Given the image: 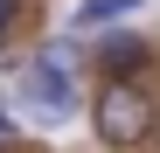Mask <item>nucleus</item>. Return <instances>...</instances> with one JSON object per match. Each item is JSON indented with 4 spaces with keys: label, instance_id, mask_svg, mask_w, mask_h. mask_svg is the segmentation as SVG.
Returning a JSON list of instances; mask_svg holds the SVG:
<instances>
[{
    "label": "nucleus",
    "instance_id": "4",
    "mask_svg": "<svg viewBox=\"0 0 160 153\" xmlns=\"http://www.w3.org/2000/svg\"><path fill=\"white\" fill-rule=\"evenodd\" d=\"M132 63H139V42H104V70H118V76H132Z\"/></svg>",
    "mask_w": 160,
    "mask_h": 153
},
{
    "label": "nucleus",
    "instance_id": "1",
    "mask_svg": "<svg viewBox=\"0 0 160 153\" xmlns=\"http://www.w3.org/2000/svg\"><path fill=\"white\" fill-rule=\"evenodd\" d=\"M91 111H98V139L104 146H146L153 139V118H160L153 91L132 84V76H104V91H98Z\"/></svg>",
    "mask_w": 160,
    "mask_h": 153
},
{
    "label": "nucleus",
    "instance_id": "7",
    "mask_svg": "<svg viewBox=\"0 0 160 153\" xmlns=\"http://www.w3.org/2000/svg\"><path fill=\"white\" fill-rule=\"evenodd\" d=\"M0 42H7V28H0Z\"/></svg>",
    "mask_w": 160,
    "mask_h": 153
},
{
    "label": "nucleus",
    "instance_id": "5",
    "mask_svg": "<svg viewBox=\"0 0 160 153\" xmlns=\"http://www.w3.org/2000/svg\"><path fill=\"white\" fill-rule=\"evenodd\" d=\"M14 14H21V0H0V28H7V21H14Z\"/></svg>",
    "mask_w": 160,
    "mask_h": 153
},
{
    "label": "nucleus",
    "instance_id": "2",
    "mask_svg": "<svg viewBox=\"0 0 160 153\" xmlns=\"http://www.w3.org/2000/svg\"><path fill=\"white\" fill-rule=\"evenodd\" d=\"M21 111H35L42 125H63L77 111V76H70V49H42L21 70Z\"/></svg>",
    "mask_w": 160,
    "mask_h": 153
},
{
    "label": "nucleus",
    "instance_id": "6",
    "mask_svg": "<svg viewBox=\"0 0 160 153\" xmlns=\"http://www.w3.org/2000/svg\"><path fill=\"white\" fill-rule=\"evenodd\" d=\"M7 139H14V118H0V146H7Z\"/></svg>",
    "mask_w": 160,
    "mask_h": 153
},
{
    "label": "nucleus",
    "instance_id": "3",
    "mask_svg": "<svg viewBox=\"0 0 160 153\" xmlns=\"http://www.w3.org/2000/svg\"><path fill=\"white\" fill-rule=\"evenodd\" d=\"M139 0H84V7H70V28L84 35V28H112V21H125Z\"/></svg>",
    "mask_w": 160,
    "mask_h": 153
}]
</instances>
